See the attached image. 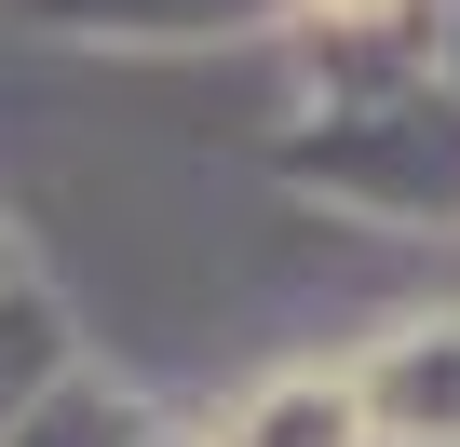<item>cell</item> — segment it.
Returning a JSON list of instances; mask_svg holds the SVG:
<instances>
[{
	"mask_svg": "<svg viewBox=\"0 0 460 447\" xmlns=\"http://www.w3.org/2000/svg\"><path fill=\"white\" fill-rule=\"evenodd\" d=\"M312 14H339V28H366V14H393V0H312Z\"/></svg>",
	"mask_w": 460,
	"mask_h": 447,
	"instance_id": "cell-1",
	"label": "cell"
}]
</instances>
